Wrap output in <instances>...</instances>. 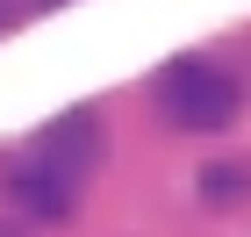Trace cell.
I'll list each match as a JSON object with an SVG mask.
<instances>
[{"label": "cell", "instance_id": "277c9868", "mask_svg": "<svg viewBox=\"0 0 251 237\" xmlns=\"http://www.w3.org/2000/svg\"><path fill=\"white\" fill-rule=\"evenodd\" d=\"M201 201H208V209H244L251 201V158H215V165H201Z\"/></svg>", "mask_w": 251, "mask_h": 237}, {"label": "cell", "instance_id": "52a82bcc", "mask_svg": "<svg viewBox=\"0 0 251 237\" xmlns=\"http://www.w3.org/2000/svg\"><path fill=\"white\" fill-rule=\"evenodd\" d=\"M0 22H7V0H0Z\"/></svg>", "mask_w": 251, "mask_h": 237}, {"label": "cell", "instance_id": "8992f818", "mask_svg": "<svg viewBox=\"0 0 251 237\" xmlns=\"http://www.w3.org/2000/svg\"><path fill=\"white\" fill-rule=\"evenodd\" d=\"M36 7H65V0H36Z\"/></svg>", "mask_w": 251, "mask_h": 237}, {"label": "cell", "instance_id": "7a4b0ae2", "mask_svg": "<svg viewBox=\"0 0 251 237\" xmlns=\"http://www.w3.org/2000/svg\"><path fill=\"white\" fill-rule=\"evenodd\" d=\"M0 194H7V209H15L22 223H72L79 180L58 173V165H43V158H29V165H7V173H0Z\"/></svg>", "mask_w": 251, "mask_h": 237}, {"label": "cell", "instance_id": "5b68a950", "mask_svg": "<svg viewBox=\"0 0 251 237\" xmlns=\"http://www.w3.org/2000/svg\"><path fill=\"white\" fill-rule=\"evenodd\" d=\"M0 237H29V230H22V223H7V216H0Z\"/></svg>", "mask_w": 251, "mask_h": 237}, {"label": "cell", "instance_id": "3957f363", "mask_svg": "<svg viewBox=\"0 0 251 237\" xmlns=\"http://www.w3.org/2000/svg\"><path fill=\"white\" fill-rule=\"evenodd\" d=\"M36 158L58 165V173H72V180L94 173V165H100V115H94V108H65L58 122H43Z\"/></svg>", "mask_w": 251, "mask_h": 237}, {"label": "cell", "instance_id": "6da1fadb", "mask_svg": "<svg viewBox=\"0 0 251 237\" xmlns=\"http://www.w3.org/2000/svg\"><path fill=\"white\" fill-rule=\"evenodd\" d=\"M151 94H158V115L173 130H230L237 108H244V86L208 58H173Z\"/></svg>", "mask_w": 251, "mask_h": 237}]
</instances>
